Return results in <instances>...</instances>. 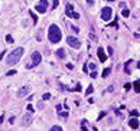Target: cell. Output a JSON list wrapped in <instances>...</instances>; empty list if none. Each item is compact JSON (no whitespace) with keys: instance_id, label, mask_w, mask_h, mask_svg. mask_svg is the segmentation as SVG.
<instances>
[{"instance_id":"1","label":"cell","mask_w":140,"mask_h":131,"mask_svg":"<svg viewBox=\"0 0 140 131\" xmlns=\"http://www.w3.org/2000/svg\"><path fill=\"white\" fill-rule=\"evenodd\" d=\"M48 39H49L52 43L61 42V39H62V32H61V29H59L56 25H51V26H49V30H48Z\"/></svg>"},{"instance_id":"2","label":"cell","mask_w":140,"mask_h":131,"mask_svg":"<svg viewBox=\"0 0 140 131\" xmlns=\"http://www.w3.org/2000/svg\"><path fill=\"white\" fill-rule=\"evenodd\" d=\"M23 48H16L14 50H12L9 55H7V59H6V62H7V65H14V63H17L19 62V59L22 58V55H23Z\"/></svg>"},{"instance_id":"3","label":"cell","mask_w":140,"mask_h":131,"mask_svg":"<svg viewBox=\"0 0 140 131\" xmlns=\"http://www.w3.org/2000/svg\"><path fill=\"white\" fill-rule=\"evenodd\" d=\"M111 14H113V9L108 7V6H104L103 10H101V19H103L104 22H108V20L111 19Z\"/></svg>"},{"instance_id":"4","label":"cell","mask_w":140,"mask_h":131,"mask_svg":"<svg viewBox=\"0 0 140 131\" xmlns=\"http://www.w3.org/2000/svg\"><path fill=\"white\" fill-rule=\"evenodd\" d=\"M67 42H68V45H69L71 48H74V49L81 48V40H80L78 37H75V36H68V37H67Z\"/></svg>"},{"instance_id":"5","label":"cell","mask_w":140,"mask_h":131,"mask_svg":"<svg viewBox=\"0 0 140 131\" xmlns=\"http://www.w3.org/2000/svg\"><path fill=\"white\" fill-rule=\"evenodd\" d=\"M65 13H67V16H68V17H72V19H80V13H75V12H74V6H72V4H67Z\"/></svg>"},{"instance_id":"6","label":"cell","mask_w":140,"mask_h":131,"mask_svg":"<svg viewBox=\"0 0 140 131\" xmlns=\"http://www.w3.org/2000/svg\"><path fill=\"white\" fill-rule=\"evenodd\" d=\"M35 9L39 13H45L48 10V0H39V3L35 6Z\"/></svg>"},{"instance_id":"7","label":"cell","mask_w":140,"mask_h":131,"mask_svg":"<svg viewBox=\"0 0 140 131\" xmlns=\"http://www.w3.org/2000/svg\"><path fill=\"white\" fill-rule=\"evenodd\" d=\"M32 114L33 112H27L26 115L22 117V125L23 127H29L30 125V123H32Z\"/></svg>"},{"instance_id":"8","label":"cell","mask_w":140,"mask_h":131,"mask_svg":"<svg viewBox=\"0 0 140 131\" xmlns=\"http://www.w3.org/2000/svg\"><path fill=\"white\" fill-rule=\"evenodd\" d=\"M40 61H42L40 53H39V52H33V53H32V65H33V66H36V65H39V63H40Z\"/></svg>"},{"instance_id":"9","label":"cell","mask_w":140,"mask_h":131,"mask_svg":"<svg viewBox=\"0 0 140 131\" xmlns=\"http://www.w3.org/2000/svg\"><path fill=\"white\" fill-rule=\"evenodd\" d=\"M29 92H30V88H29V87H22V88L17 91V97H19V98H22V97L27 95Z\"/></svg>"},{"instance_id":"10","label":"cell","mask_w":140,"mask_h":131,"mask_svg":"<svg viewBox=\"0 0 140 131\" xmlns=\"http://www.w3.org/2000/svg\"><path fill=\"white\" fill-rule=\"evenodd\" d=\"M97 53H98V59H100L101 62H106V61H107V55L104 53V50H103V48H98V50H97Z\"/></svg>"},{"instance_id":"11","label":"cell","mask_w":140,"mask_h":131,"mask_svg":"<svg viewBox=\"0 0 140 131\" xmlns=\"http://www.w3.org/2000/svg\"><path fill=\"white\" fill-rule=\"evenodd\" d=\"M129 125H130L133 130L139 128V117H137V118H136V117H134V118H132V120L129 121Z\"/></svg>"},{"instance_id":"12","label":"cell","mask_w":140,"mask_h":131,"mask_svg":"<svg viewBox=\"0 0 140 131\" xmlns=\"http://www.w3.org/2000/svg\"><path fill=\"white\" fill-rule=\"evenodd\" d=\"M132 63H133V61H132V59H130V61H127V62L124 63V71H126L127 74H130V72H132V71H130V65H132Z\"/></svg>"},{"instance_id":"13","label":"cell","mask_w":140,"mask_h":131,"mask_svg":"<svg viewBox=\"0 0 140 131\" xmlns=\"http://www.w3.org/2000/svg\"><path fill=\"white\" fill-rule=\"evenodd\" d=\"M56 56H58L59 59H64V58H65V50H64V49H58V50H56Z\"/></svg>"},{"instance_id":"14","label":"cell","mask_w":140,"mask_h":131,"mask_svg":"<svg viewBox=\"0 0 140 131\" xmlns=\"http://www.w3.org/2000/svg\"><path fill=\"white\" fill-rule=\"evenodd\" d=\"M87 123H88L87 120H82V121H81V130H82V131H87V130H88V127H87Z\"/></svg>"},{"instance_id":"15","label":"cell","mask_w":140,"mask_h":131,"mask_svg":"<svg viewBox=\"0 0 140 131\" xmlns=\"http://www.w3.org/2000/svg\"><path fill=\"white\" fill-rule=\"evenodd\" d=\"M110 72H111V68H106V69L103 71V78H107V76L110 75Z\"/></svg>"},{"instance_id":"16","label":"cell","mask_w":140,"mask_h":131,"mask_svg":"<svg viewBox=\"0 0 140 131\" xmlns=\"http://www.w3.org/2000/svg\"><path fill=\"white\" fill-rule=\"evenodd\" d=\"M133 87H134V91H136V92L139 94V92H140V82H139V79H137V81H136V82L133 84Z\"/></svg>"},{"instance_id":"17","label":"cell","mask_w":140,"mask_h":131,"mask_svg":"<svg viewBox=\"0 0 140 131\" xmlns=\"http://www.w3.org/2000/svg\"><path fill=\"white\" fill-rule=\"evenodd\" d=\"M29 13H30V16H32V20H33V25H36V23H38V16H36V14H33V12H32V10H30Z\"/></svg>"},{"instance_id":"18","label":"cell","mask_w":140,"mask_h":131,"mask_svg":"<svg viewBox=\"0 0 140 131\" xmlns=\"http://www.w3.org/2000/svg\"><path fill=\"white\" fill-rule=\"evenodd\" d=\"M121 14H123V17H129V16H130V10H129V9H124V10L121 12Z\"/></svg>"},{"instance_id":"19","label":"cell","mask_w":140,"mask_h":131,"mask_svg":"<svg viewBox=\"0 0 140 131\" xmlns=\"http://www.w3.org/2000/svg\"><path fill=\"white\" fill-rule=\"evenodd\" d=\"M58 114H59V117H62V118H68V111H59Z\"/></svg>"},{"instance_id":"20","label":"cell","mask_w":140,"mask_h":131,"mask_svg":"<svg viewBox=\"0 0 140 131\" xmlns=\"http://www.w3.org/2000/svg\"><path fill=\"white\" fill-rule=\"evenodd\" d=\"M93 91H94V87H93V85H90V87H88V89L85 91V95H90V94H93Z\"/></svg>"},{"instance_id":"21","label":"cell","mask_w":140,"mask_h":131,"mask_svg":"<svg viewBox=\"0 0 140 131\" xmlns=\"http://www.w3.org/2000/svg\"><path fill=\"white\" fill-rule=\"evenodd\" d=\"M51 130L52 131H62V127H61V125H53Z\"/></svg>"},{"instance_id":"22","label":"cell","mask_w":140,"mask_h":131,"mask_svg":"<svg viewBox=\"0 0 140 131\" xmlns=\"http://www.w3.org/2000/svg\"><path fill=\"white\" fill-rule=\"evenodd\" d=\"M69 27H71V29L74 30V33H80V29H78L77 26H72V25H69Z\"/></svg>"},{"instance_id":"23","label":"cell","mask_w":140,"mask_h":131,"mask_svg":"<svg viewBox=\"0 0 140 131\" xmlns=\"http://www.w3.org/2000/svg\"><path fill=\"white\" fill-rule=\"evenodd\" d=\"M6 42H7V43H13V37H12L10 35H7V36H6Z\"/></svg>"},{"instance_id":"24","label":"cell","mask_w":140,"mask_h":131,"mask_svg":"<svg viewBox=\"0 0 140 131\" xmlns=\"http://www.w3.org/2000/svg\"><path fill=\"white\" fill-rule=\"evenodd\" d=\"M72 91H77V92H80V91H81V84H77V85H75V88H72Z\"/></svg>"},{"instance_id":"25","label":"cell","mask_w":140,"mask_h":131,"mask_svg":"<svg viewBox=\"0 0 140 131\" xmlns=\"http://www.w3.org/2000/svg\"><path fill=\"white\" fill-rule=\"evenodd\" d=\"M49 98H51V94H49V92H46V94H43V95H42V100H45V101H46V100H49Z\"/></svg>"},{"instance_id":"26","label":"cell","mask_w":140,"mask_h":131,"mask_svg":"<svg viewBox=\"0 0 140 131\" xmlns=\"http://www.w3.org/2000/svg\"><path fill=\"white\" fill-rule=\"evenodd\" d=\"M88 36H90V39H93V40H94V42H97V36H95V35H94V33H90V35H88Z\"/></svg>"},{"instance_id":"27","label":"cell","mask_w":140,"mask_h":131,"mask_svg":"<svg viewBox=\"0 0 140 131\" xmlns=\"http://www.w3.org/2000/svg\"><path fill=\"white\" fill-rule=\"evenodd\" d=\"M130 114H132L133 117H139V111H136V110H133V111H130Z\"/></svg>"},{"instance_id":"28","label":"cell","mask_w":140,"mask_h":131,"mask_svg":"<svg viewBox=\"0 0 140 131\" xmlns=\"http://www.w3.org/2000/svg\"><path fill=\"white\" fill-rule=\"evenodd\" d=\"M10 75H16V71H14V69L9 71V72H7V76H10Z\"/></svg>"},{"instance_id":"29","label":"cell","mask_w":140,"mask_h":131,"mask_svg":"<svg viewBox=\"0 0 140 131\" xmlns=\"http://www.w3.org/2000/svg\"><path fill=\"white\" fill-rule=\"evenodd\" d=\"M88 66H90V68H91V69H93V71H94V69H95V68H97V65H95V63H93V62H91V63H90V65H88Z\"/></svg>"},{"instance_id":"30","label":"cell","mask_w":140,"mask_h":131,"mask_svg":"<svg viewBox=\"0 0 140 131\" xmlns=\"http://www.w3.org/2000/svg\"><path fill=\"white\" fill-rule=\"evenodd\" d=\"M58 4H59V0H53V9H56Z\"/></svg>"},{"instance_id":"31","label":"cell","mask_w":140,"mask_h":131,"mask_svg":"<svg viewBox=\"0 0 140 131\" xmlns=\"http://www.w3.org/2000/svg\"><path fill=\"white\" fill-rule=\"evenodd\" d=\"M91 78H97V72H95V69L91 72Z\"/></svg>"},{"instance_id":"32","label":"cell","mask_w":140,"mask_h":131,"mask_svg":"<svg viewBox=\"0 0 140 131\" xmlns=\"http://www.w3.org/2000/svg\"><path fill=\"white\" fill-rule=\"evenodd\" d=\"M130 88H132V85H130V84H126V85H124V89H126V91H129Z\"/></svg>"},{"instance_id":"33","label":"cell","mask_w":140,"mask_h":131,"mask_svg":"<svg viewBox=\"0 0 140 131\" xmlns=\"http://www.w3.org/2000/svg\"><path fill=\"white\" fill-rule=\"evenodd\" d=\"M61 110H62V105H61V104H58V105H56V112H59Z\"/></svg>"},{"instance_id":"34","label":"cell","mask_w":140,"mask_h":131,"mask_svg":"<svg viewBox=\"0 0 140 131\" xmlns=\"http://www.w3.org/2000/svg\"><path fill=\"white\" fill-rule=\"evenodd\" d=\"M27 111H29V112H33V107H32V105H30V104H29V105H27Z\"/></svg>"},{"instance_id":"35","label":"cell","mask_w":140,"mask_h":131,"mask_svg":"<svg viewBox=\"0 0 140 131\" xmlns=\"http://www.w3.org/2000/svg\"><path fill=\"white\" fill-rule=\"evenodd\" d=\"M104 115H106V112H104V111H103V112H100V115H98V118H97V120H101Z\"/></svg>"},{"instance_id":"36","label":"cell","mask_w":140,"mask_h":131,"mask_svg":"<svg viewBox=\"0 0 140 131\" xmlns=\"http://www.w3.org/2000/svg\"><path fill=\"white\" fill-rule=\"evenodd\" d=\"M107 50H108V55H113V48H111V46H108Z\"/></svg>"},{"instance_id":"37","label":"cell","mask_w":140,"mask_h":131,"mask_svg":"<svg viewBox=\"0 0 140 131\" xmlns=\"http://www.w3.org/2000/svg\"><path fill=\"white\" fill-rule=\"evenodd\" d=\"M9 123L13 124V123H14V117H10V118H9Z\"/></svg>"},{"instance_id":"38","label":"cell","mask_w":140,"mask_h":131,"mask_svg":"<svg viewBox=\"0 0 140 131\" xmlns=\"http://www.w3.org/2000/svg\"><path fill=\"white\" fill-rule=\"evenodd\" d=\"M67 68H69V69H72V68H74V65H72V63H68V65H67Z\"/></svg>"},{"instance_id":"39","label":"cell","mask_w":140,"mask_h":131,"mask_svg":"<svg viewBox=\"0 0 140 131\" xmlns=\"http://www.w3.org/2000/svg\"><path fill=\"white\" fill-rule=\"evenodd\" d=\"M108 1H114V0H108Z\"/></svg>"}]
</instances>
